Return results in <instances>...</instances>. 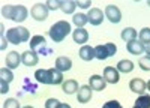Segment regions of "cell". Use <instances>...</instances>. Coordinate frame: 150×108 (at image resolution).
Wrapping results in <instances>:
<instances>
[{"label": "cell", "instance_id": "39", "mask_svg": "<svg viewBox=\"0 0 150 108\" xmlns=\"http://www.w3.org/2000/svg\"><path fill=\"white\" fill-rule=\"evenodd\" d=\"M146 54H147V56H150V44H149V45H146Z\"/></svg>", "mask_w": 150, "mask_h": 108}, {"label": "cell", "instance_id": "3", "mask_svg": "<svg viewBox=\"0 0 150 108\" xmlns=\"http://www.w3.org/2000/svg\"><path fill=\"white\" fill-rule=\"evenodd\" d=\"M48 12H50V9L47 8L45 3H36V5L30 9V15H32V18L36 20V21H45L47 17H48Z\"/></svg>", "mask_w": 150, "mask_h": 108}, {"label": "cell", "instance_id": "27", "mask_svg": "<svg viewBox=\"0 0 150 108\" xmlns=\"http://www.w3.org/2000/svg\"><path fill=\"white\" fill-rule=\"evenodd\" d=\"M138 41H140L141 44H144V45H149V44H150V29H149V27H144V29L140 30V33H138Z\"/></svg>", "mask_w": 150, "mask_h": 108}, {"label": "cell", "instance_id": "1", "mask_svg": "<svg viewBox=\"0 0 150 108\" xmlns=\"http://www.w3.org/2000/svg\"><path fill=\"white\" fill-rule=\"evenodd\" d=\"M69 33H72L71 23H68V21H65V20L54 23L53 26L50 27V32H48L50 38H51L54 42H57V44L62 42V41H65V38H66Z\"/></svg>", "mask_w": 150, "mask_h": 108}, {"label": "cell", "instance_id": "16", "mask_svg": "<svg viewBox=\"0 0 150 108\" xmlns=\"http://www.w3.org/2000/svg\"><path fill=\"white\" fill-rule=\"evenodd\" d=\"M72 68V60L69 57L65 56H60L56 59V69H59L60 72H68Z\"/></svg>", "mask_w": 150, "mask_h": 108}, {"label": "cell", "instance_id": "28", "mask_svg": "<svg viewBox=\"0 0 150 108\" xmlns=\"http://www.w3.org/2000/svg\"><path fill=\"white\" fill-rule=\"evenodd\" d=\"M0 80L6 81V83H11L12 80H14L12 69H9V68H2V69H0Z\"/></svg>", "mask_w": 150, "mask_h": 108}, {"label": "cell", "instance_id": "6", "mask_svg": "<svg viewBox=\"0 0 150 108\" xmlns=\"http://www.w3.org/2000/svg\"><path fill=\"white\" fill-rule=\"evenodd\" d=\"M104 17H105V14L99 8H92L89 11V14H87V18H89V23L92 24V26H99V24H102Z\"/></svg>", "mask_w": 150, "mask_h": 108}, {"label": "cell", "instance_id": "13", "mask_svg": "<svg viewBox=\"0 0 150 108\" xmlns=\"http://www.w3.org/2000/svg\"><path fill=\"white\" fill-rule=\"evenodd\" d=\"M72 39L75 44H80V45H84L87 41H89V32L86 29H75L72 32Z\"/></svg>", "mask_w": 150, "mask_h": 108}, {"label": "cell", "instance_id": "4", "mask_svg": "<svg viewBox=\"0 0 150 108\" xmlns=\"http://www.w3.org/2000/svg\"><path fill=\"white\" fill-rule=\"evenodd\" d=\"M105 17H107V20L110 21V23H112V24H119L120 21H122V12H120V9L116 6V5H108L107 8H105Z\"/></svg>", "mask_w": 150, "mask_h": 108}, {"label": "cell", "instance_id": "21", "mask_svg": "<svg viewBox=\"0 0 150 108\" xmlns=\"http://www.w3.org/2000/svg\"><path fill=\"white\" fill-rule=\"evenodd\" d=\"M45 44H47V42H45V38H44V36H41V35H35L33 38L30 39V50L36 53V51H38V48H39V47L44 48Z\"/></svg>", "mask_w": 150, "mask_h": 108}, {"label": "cell", "instance_id": "24", "mask_svg": "<svg viewBox=\"0 0 150 108\" xmlns=\"http://www.w3.org/2000/svg\"><path fill=\"white\" fill-rule=\"evenodd\" d=\"M132 108H150V95H140Z\"/></svg>", "mask_w": 150, "mask_h": 108}, {"label": "cell", "instance_id": "40", "mask_svg": "<svg viewBox=\"0 0 150 108\" xmlns=\"http://www.w3.org/2000/svg\"><path fill=\"white\" fill-rule=\"evenodd\" d=\"M60 108H71V105L69 104H63V102H62V107Z\"/></svg>", "mask_w": 150, "mask_h": 108}, {"label": "cell", "instance_id": "38", "mask_svg": "<svg viewBox=\"0 0 150 108\" xmlns=\"http://www.w3.org/2000/svg\"><path fill=\"white\" fill-rule=\"evenodd\" d=\"M6 45H8V39H6L5 35H2V45H0V50H5Z\"/></svg>", "mask_w": 150, "mask_h": 108}, {"label": "cell", "instance_id": "5", "mask_svg": "<svg viewBox=\"0 0 150 108\" xmlns=\"http://www.w3.org/2000/svg\"><path fill=\"white\" fill-rule=\"evenodd\" d=\"M38 62H39V56H38V53H35L32 50H27L21 54V63L24 66L32 68V66H36Z\"/></svg>", "mask_w": 150, "mask_h": 108}, {"label": "cell", "instance_id": "19", "mask_svg": "<svg viewBox=\"0 0 150 108\" xmlns=\"http://www.w3.org/2000/svg\"><path fill=\"white\" fill-rule=\"evenodd\" d=\"M137 36H138V33H137V30L134 27H125L122 30V39L126 44H129L132 41H137Z\"/></svg>", "mask_w": 150, "mask_h": 108}, {"label": "cell", "instance_id": "12", "mask_svg": "<svg viewBox=\"0 0 150 108\" xmlns=\"http://www.w3.org/2000/svg\"><path fill=\"white\" fill-rule=\"evenodd\" d=\"M126 50L132 56H141L143 53H146V45L141 44L140 41H132V42L126 44Z\"/></svg>", "mask_w": 150, "mask_h": 108}, {"label": "cell", "instance_id": "30", "mask_svg": "<svg viewBox=\"0 0 150 108\" xmlns=\"http://www.w3.org/2000/svg\"><path fill=\"white\" fill-rule=\"evenodd\" d=\"M138 65H140V68L143 69V71H150V56H143V57H140V60H138Z\"/></svg>", "mask_w": 150, "mask_h": 108}, {"label": "cell", "instance_id": "33", "mask_svg": "<svg viewBox=\"0 0 150 108\" xmlns=\"http://www.w3.org/2000/svg\"><path fill=\"white\" fill-rule=\"evenodd\" d=\"M45 5H47V8L50 11H56V9H60L62 2H60V0H47Z\"/></svg>", "mask_w": 150, "mask_h": 108}, {"label": "cell", "instance_id": "31", "mask_svg": "<svg viewBox=\"0 0 150 108\" xmlns=\"http://www.w3.org/2000/svg\"><path fill=\"white\" fill-rule=\"evenodd\" d=\"M3 108H21V107H20V102L15 98H8L3 102Z\"/></svg>", "mask_w": 150, "mask_h": 108}, {"label": "cell", "instance_id": "35", "mask_svg": "<svg viewBox=\"0 0 150 108\" xmlns=\"http://www.w3.org/2000/svg\"><path fill=\"white\" fill-rule=\"evenodd\" d=\"M102 108H123L119 101H108L102 105Z\"/></svg>", "mask_w": 150, "mask_h": 108}, {"label": "cell", "instance_id": "18", "mask_svg": "<svg viewBox=\"0 0 150 108\" xmlns=\"http://www.w3.org/2000/svg\"><path fill=\"white\" fill-rule=\"evenodd\" d=\"M80 59L84 60V62H90V60L96 59L95 57V48L90 45H83L80 48Z\"/></svg>", "mask_w": 150, "mask_h": 108}, {"label": "cell", "instance_id": "20", "mask_svg": "<svg viewBox=\"0 0 150 108\" xmlns=\"http://www.w3.org/2000/svg\"><path fill=\"white\" fill-rule=\"evenodd\" d=\"M116 69H117L119 72H122V74H129V72L134 71V63L131 62V60L123 59V60H120V62L117 63Z\"/></svg>", "mask_w": 150, "mask_h": 108}, {"label": "cell", "instance_id": "36", "mask_svg": "<svg viewBox=\"0 0 150 108\" xmlns=\"http://www.w3.org/2000/svg\"><path fill=\"white\" fill-rule=\"evenodd\" d=\"M77 6L83 8V9H92V2H90V0H78Z\"/></svg>", "mask_w": 150, "mask_h": 108}, {"label": "cell", "instance_id": "15", "mask_svg": "<svg viewBox=\"0 0 150 108\" xmlns=\"http://www.w3.org/2000/svg\"><path fill=\"white\" fill-rule=\"evenodd\" d=\"M29 17V11L26 6H23V5H18L15 6V12H14V17H12V21H15V23H23V21H26Z\"/></svg>", "mask_w": 150, "mask_h": 108}, {"label": "cell", "instance_id": "10", "mask_svg": "<svg viewBox=\"0 0 150 108\" xmlns=\"http://www.w3.org/2000/svg\"><path fill=\"white\" fill-rule=\"evenodd\" d=\"M92 87L89 86V84H84V86L80 87L78 93H77V101L80 104H87V102H90L92 99Z\"/></svg>", "mask_w": 150, "mask_h": 108}, {"label": "cell", "instance_id": "32", "mask_svg": "<svg viewBox=\"0 0 150 108\" xmlns=\"http://www.w3.org/2000/svg\"><path fill=\"white\" fill-rule=\"evenodd\" d=\"M62 107V102L56 98H50L45 101V108H60Z\"/></svg>", "mask_w": 150, "mask_h": 108}, {"label": "cell", "instance_id": "7", "mask_svg": "<svg viewBox=\"0 0 150 108\" xmlns=\"http://www.w3.org/2000/svg\"><path fill=\"white\" fill-rule=\"evenodd\" d=\"M107 81V84H117L119 80H120V72L116 69V68H112V66H107L104 69V75H102Z\"/></svg>", "mask_w": 150, "mask_h": 108}, {"label": "cell", "instance_id": "23", "mask_svg": "<svg viewBox=\"0 0 150 108\" xmlns=\"http://www.w3.org/2000/svg\"><path fill=\"white\" fill-rule=\"evenodd\" d=\"M51 86H59V84H63L65 78H63V72H60L56 68H51Z\"/></svg>", "mask_w": 150, "mask_h": 108}, {"label": "cell", "instance_id": "41", "mask_svg": "<svg viewBox=\"0 0 150 108\" xmlns=\"http://www.w3.org/2000/svg\"><path fill=\"white\" fill-rule=\"evenodd\" d=\"M147 90H149V92H150V81H149V83H147Z\"/></svg>", "mask_w": 150, "mask_h": 108}, {"label": "cell", "instance_id": "17", "mask_svg": "<svg viewBox=\"0 0 150 108\" xmlns=\"http://www.w3.org/2000/svg\"><path fill=\"white\" fill-rule=\"evenodd\" d=\"M81 86H78V83L75 80H66L63 81V84H62V90H63V93L66 95H74V93H78Z\"/></svg>", "mask_w": 150, "mask_h": 108}, {"label": "cell", "instance_id": "14", "mask_svg": "<svg viewBox=\"0 0 150 108\" xmlns=\"http://www.w3.org/2000/svg\"><path fill=\"white\" fill-rule=\"evenodd\" d=\"M20 63H21V54H18L17 51H9L6 56V68L15 69L20 66Z\"/></svg>", "mask_w": 150, "mask_h": 108}, {"label": "cell", "instance_id": "42", "mask_svg": "<svg viewBox=\"0 0 150 108\" xmlns=\"http://www.w3.org/2000/svg\"><path fill=\"white\" fill-rule=\"evenodd\" d=\"M23 108H33V107H30V105H27V107H23Z\"/></svg>", "mask_w": 150, "mask_h": 108}, {"label": "cell", "instance_id": "34", "mask_svg": "<svg viewBox=\"0 0 150 108\" xmlns=\"http://www.w3.org/2000/svg\"><path fill=\"white\" fill-rule=\"evenodd\" d=\"M105 47H107V51H108V56L111 57V56H114L116 53H117V47H116V44H112V42H107L105 44Z\"/></svg>", "mask_w": 150, "mask_h": 108}, {"label": "cell", "instance_id": "26", "mask_svg": "<svg viewBox=\"0 0 150 108\" xmlns=\"http://www.w3.org/2000/svg\"><path fill=\"white\" fill-rule=\"evenodd\" d=\"M95 57H96L98 60H105V59H108L110 56H108V51H107V47H105V45H98V47H95Z\"/></svg>", "mask_w": 150, "mask_h": 108}, {"label": "cell", "instance_id": "8", "mask_svg": "<svg viewBox=\"0 0 150 108\" xmlns=\"http://www.w3.org/2000/svg\"><path fill=\"white\" fill-rule=\"evenodd\" d=\"M89 86L95 92H102L107 87V81H105V78L102 75H92L89 78Z\"/></svg>", "mask_w": 150, "mask_h": 108}, {"label": "cell", "instance_id": "37", "mask_svg": "<svg viewBox=\"0 0 150 108\" xmlns=\"http://www.w3.org/2000/svg\"><path fill=\"white\" fill-rule=\"evenodd\" d=\"M8 92H9V83L0 80V93H2V95H6Z\"/></svg>", "mask_w": 150, "mask_h": 108}, {"label": "cell", "instance_id": "25", "mask_svg": "<svg viewBox=\"0 0 150 108\" xmlns=\"http://www.w3.org/2000/svg\"><path fill=\"white\" fill-rule=\"evenodd\" d=\"M75 8H77V2H74V0H65V2H62L60 11L63 14H74Z\"/></svg>", "mask_w": 150, "mask_h": 108}, {"label": "cell", "instance_id": "29", "mask_svg": "<svg viewBox=\"0 0 150 108\" xmlns=\"http://www.w3.org/2000/svg\"><path fill=\"white\" fill-rule=\"evenodd\" d=\"M14 12H15V6H12V5H5L2 8V15L3 18L6 20H12V17H14Z\"/></svg>", "mask_w": 150, "mask_h": 108}, {"label": "cell", "instance_id": "11", "mask_svg": "<svg viewBox=\"0 0 150 108\" xmlns=\"http://www.w3.org/2000/svg\"><path fill=\"white\" fill-rule=\"evenodd\" d=\"M35 78H36L38 83L51 86V71L50 69H38L35 72Z\"/></svg>", "mask_w": 150, "mask_h": 108}, {"label": "cell", "instance_id": "22", "mask_svg": "<svg viewBox=\"0 0 150 108\" xmlns=\"http://www.w3.org/2000/svg\"><path fill=\"white\" fill-rule=\"evenodd\" d=\"M72 23L75 24V26H77V29H84V26H86L87 23H89L87 14H83V12H80V14H74Z\"/></svg>", "mask_w": 150, "mask_h": 108}, {"label": "cell", "instance_id": "2", "mask_svg": "<svg viewBox=\"0 0 150 108\" xmlns=\"http://www.w3.org/2000/svg\"><path fill=\"white\" fill-rule=\"evenodd\" d=\"M6 39L12 45H20L30 39V32L26 27H12L6 32Z\"/></svg>", "mask_w": 150, "mask_h": 108}, {"label": "cell", "instance_id": "9", "mask_svg": "<svg viewBox=\"0 0 150 108\" xmlns=\"http://www.w3.org/2000/svg\"><path fill=\"white\" fill-rule=\"evenodd\" d=\"M129 89H131V92H134L137 95H144V92L147 89V83L143 78H132L129 81Z\"/></svg>", "mask_w": 150, "mask_h": 108}]
</instances>
